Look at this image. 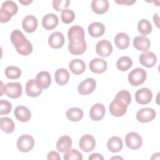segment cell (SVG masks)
<instances>
[{
	"instance_id": "obj_22",
	"label": "cell",
	"mask_w": 160,
	"mask_h": 160,
	"mask_svg": "<svg viewBox=\"0 0 160 160\" xmlns=\"http://www.w3.org/2000/svg\"><path fill=\"white\" fill-rule=\"evenodd\" d=\"M109 2L107 0H93L91 2L92 11L98 14H102L106 12L109 9Z\"/></svg>"
},
{
	"instance_id": "obj_37",
	"label": "cell",
	"mask_w": 160,
	"mask_h": 160,
	"mask_svg": "<svg viewBox=\"0 0 160 160\" xmlns=\"http://www.w3.org/2000/svg\"><path fill=\"white\" fill-rule=\"evenodd\" d=\"M5 75L10 79H18L21 75V70L17 66H10L6 68Z\"/></svg>"
},
{
	"instance_id": "obj_31",
	"label": "cell",
	"mask_w": 160,
	"mask_h": 160,
	"mask_svg": "<svg viewBox=\"0 0 160 160\" xmlns=\"http://www.w3.org/2000/svg\"><path fill=\"white\" fill-rule=\"evenodd\" d=\"M114 100L127 108L131 101V96L129 91L121 90L117 93Z\"/></svg>"
},
{
	"instance_id": "obj_11",
	"label": "cell",
	"mask_w": 160,
	"mask_h": 160,
	"mask_svg": "<svg viewBox=\"0 0 160 160\" xmlns=\"http://www.w3.org/2000/svg\"><path fill=\"white\" fill-rule=\"evenodd\" d=\"M96 52L99 56L107 57L112 52V46L110 41L106 39H102L97 43Z\"/></svg>"
},
{
	"instance_id": "obj_16",
	"label": "cell",
	"mask_w": 160,
	"mask_h": 160,
	"mask_svg": "<svg viewBox=\"0 0 160 160\" xmlns=\"http://www.w3.org/2000/svg\"><path fill=\"white\" fill-rule=\"evenodd\" d=\"M105 112L104 106L101 103H96L91 107L89 111V116L92 120L99 121L104 118Z\"/></svg>"
},
{
	"instance_id": "obj_26",
	"label": "cell",
	"mask_w": 160,
	"mask_h": 160,
	"mask_svg": "<svg viewBox=\"0 0 160 160\" xmlns=\"http://www.w3.org/2000/svg\"><path fill=\"white\" fill-rule=\"evenodd\" d=\"M122 141L118 136L110 138L107 142V148L112 152H118L122 148Z\"/></svg>"
},
{
	"instance_id": "obj_30",
	"label": "cell",
	"mask_w": 160,
	"mask_h": 160,
	"mask_svg": "<svg viewBox=\"0 0 160 160\" xmlns=\"http://www.w3.org/2000/svg\"><path fill=\"white\" fill-rule=\"evenodd\" d=\"M42 92V89H39L36 84L35 79L29 80L26 84V93L28 96L38 97Z\"/></svg>"
},
{
	"instance_id": "obj_40",
	"label": "cell",
	"mask_w": 160,
	"mask_h": 160,
	"mask_svg": "<svg viewBox=\"0 0 160 160\" xmlns=\"http://www.w3.org/2000/svg\"><path fill=\"white\" fill-rule=\"evenodd\" d=\"M69 0H54L52 1V7L57 11H62L69 6Z\"/></svg>"
},
{
	"instance_id": "obj_25",
	"label": "cell",
	"mask_w": 160,
	"mask_h": 160,
	"mask_svg": "<svg viewBox=\"0 0 160 160\" xmlns=\"http://www.w3.org/2000/svg\"><path fill=\"white\" fill-rule=\"evenodd\" d=\"M69 68L74 74H81L86 69L85 62L80 59H72L69 64Z\"/></svg>"
},
{
	"instance_id": "obj_5",
	"label": "cell",
	"mask_w": 160,
	"mask_h": 160,
	"mask_svg": "<svg viewBox=\"0 0 160 160\" xmlns=\"http://www.w3.org/2000/svg\"><path fill=\"white\" fill-rule=\"evenodd\" d=\"M34 138L29 134H23L19 137L17 141L18 149L23 152L30 151L34 147Z\"/></svg>"
},
{
	"instance_id": "obj_10",
	"label": "cell",
	"mask_w": 160,
	"mask_h": 160,
	"mask_svg": "<svg viewBox=\"0 0 160 160\" xmlns=\"http://www.w3.org/2000/svg\"><path fill=\"white\" fill-rule=\"evenodd\" d=\"M79 146L82 151L86 152L92 151L96 146L94 138L89 134L83 135L79 140Z\"/></svg>"
},
{
	"instance_id": "obj_24",
	"label": "cell",
	"mask_w": 160,
	"mask_h": 160,
	"mask_svg": "<svg viewBox=\"0 0 160 160\" xmlns=\"http://www.w3.org/2000/svg\"><path fill=\"white\" fill-rule=\"evenodd\" d=\"M105 31L104 25L99 22H94L88 26V32L90 36L94 38L101 36Z\"/></svg>"
},
{
	"instance_id": "obj_28",
	"label": "cell",
	"mask_w": 160,
	"mask_h": 160,
	"mask_svg": "<svg viewBox=\"0 0 160 160\" xmlns=\"http://www.w3.org/2000/svg\"><path fill=\"white\" fill-rule=\"evenodd\" d=\"M56 82L59 86L65 85L69 81V74L67 69L64 68H59L56 70L54 74Z\"/></svg>"
},
{
	"instance_id": "obj_43",
	"label": "cell",
	"mask_w": 160,
	"mask_h": 160,
	"mask_svg": "<svg viewBox=\"0 0 160 160\" xmlns=\"http://www.w3.org/2000/svg\"><path fill=\"white\" fill-rule=\"evenodd\" d=\"M115 2L119 4H124L127 6H131L133 4L134 2H136V0H116L114 1Z\"/></svg>"
},
{
	"instance_id": "obj_41",
	"label": "cell",
	"mask_w": 160,
	"mask_h": 160,
	"mask_svg": "<svg viewBox=\"0 0 160 160\" xmlns=\"http://www.w3.org/2000/svg\"><path fill=\"white\" fill-rule=\"evenodd\" d=\"M12 108L11 104L4 99L0 100V115H6L10 112Z\"/></svg>"
},
{
	"instance_id": "obj_4",
	"label": "cell",
	"mask_w": 160,
	"mask_h": 160,
	"mask_svg": "<svg viewBox=\"0 0 160 160\" xmlns=\"http://www.w3.org/2000/svg\"><path fill=\"white\" fill-rule=\"evenodd\" d=\"M69 42L78 44L85 41L84 30L80 26H73L68 31Z\"/></svg>"
},
{
	"instance_id": "obj_21",
	"label": "cell",
	"mask_w": 160,
	"mask_h": 160,
	"mask_svg": "<svg viewBox=\"0 0 160 160\" xmlns=\"http://www.w3.org/2000/svg\"><path fill=\"white\" fill-rule=\"evenodd\" d=\"M72 146L71 138L67 135L60 137L56 143V148L60 152L65 153L69 151Z\"/></svg>"
},
{
	"instance_id": "obj_38",
	"label": "cell",
	"mask_w": 160,
	"mask_h": 160,
	"mask_svg": "<svg viewBox=\"0 0 160 160\" xmlns=\"http://www.w3.org/2000/svg\"><path fill=\"white\" fill-rule=\"evenodd\" d=\"M61 18L62 21L64 23L69 24L74 21L75 18V14L72 10L66 9L62 11Z\"/></svg>"
},
{
	"instance_id": "obj_3",
	"label": "cell",
	"mask_w": 160,
	"mask_h": 160,
	"mask_svg": "<svg viewBox=\"0 0 160 160\" xmlns=\"http://www.w3.org/2000/svg\"><path fill=\"white\" fill-rule=\"evenodd\" d=\"M147 76L146 71L142 68H135L132 70L128 75V81L131 85L138 86L142 84L146 80Z\"/></svg>"
},
{
	"instance_id": "obj_20",
	"label": "cell",
	"mask_w": 160,
	"mask_h": 160,
	"mask_svg": "<svg viewBox=\"0 0 160 160\" xmlns=\"http://www.w3.org/2000/svg\"><path fill=\"white\" fill-rule=\"evenodd\" d=\"M59 22L58 16L53 14L49 13L46 14L42 19V25L47 30H51L55 28Z\"/></svg>"
},
{
	"instance_id": "obj_6",
	"label": "cell",
	"mask_w": 160,
	"mask_h": 160,
	"mask_svg": "<svg viewBox=\"0 0 160 160\" xmlns=\"http://www.w3.org/2000/svg\"><path fill=\"white\" fill-rule=\"evenodd\" d=\"M125 142L128 148L131 149H138L142 144L141 136L136 132H130L125 137Z\"/></svg>"
},
{
	"instance_id": "obj_36",
	"label": "cell",
	"mask_w": 160,
	"mask_h": 160,
	"mask_svg": "<svg viewBox=\"0 0 160 160\" xmlns=\"http://www.w3.org/2000/svg\"><path fill=\"white\" fill-rule=\"evenodd\" d=\"M138 29L140 33L146 36V35H148L151 32L152 26L148 20L146 19H142L138 22Z\"/></svg>"
},
{
	"instance_id": "obj_19",
	"label": "cell",
	"mask_w": 160,
	"mask_h": 160,
	"mask_svg": "<svg viewBox=\"0 0 160 160\" xmlns=\"http://www.w3.org/2000/svg\"><path fill=\"white\" fill-rule=\"evenodd\" d=\"M22 26L26 32L29 33L33 32L38 27L37 18L32 15H28L23 19Z\"/></svg>"
},
{
	"instance_id": "obj_15",
	"label": "cell",
	"mask_w": 160,
	"mask_h": 160,
	"mask_svg": "<svg viewBox=\"0 0 160 160\" xmlns=\"http://www.w3.org/2000/svg\"><path fill=\"white\" fill-rule=\"evenodd\" d=\"M90 70L97 74L104 72L108 67L107 62L101 58H94L92 59L89 64Z\"/></svg>"
},
{
	"instance_id": "obj_2",
	"label": "cell",
	"mask_w": 160,
	"mask_h": 160,
	"mask_svg": "<svg viewBox=\"0 0 160 160\" xmlns=\"http://www.w3.org/2000/svg\"><path fill=\"white\" fill-rule=\"evenodd\" d=\"M18 11V7L12 1H4L0 11V22L1 23L9 21L11 17L15 15Z\"/></svg>"
},
{
	"instance_id": "obj_23",
	"label": "cell",
	"mask_w": 160,
	"mask_h": 160,
	"mask_svg": "<svg viewBox=\"0 0 160 160\" xmlns=\"http://www.w3.org/2000/svg\"><path fill=\"white\" fill-rule=\"evenodd\" d=\"M16 118L21 122H27L31 117V114L28 108L24 106H18L14 109Z\"/></svg>"
},
{
	"instance_id": "obj_8",
	"label": "cell",
	"mask_w": 160,
	"mask_h": 160,
	"mask_svg": "<svg viewBox=\"0 0 160 160\" xmlns=\"http://www.w3.org/2000/svg\"><path fill=\"white\" fill-rule=\"evenodd\" d=\"M152 98V91L147 88H142L135 93V99L140 104H147L149 103Z\"/></svg>"
},
{
	"instance_id": "obj_48",
	"label": "cell",
	"mask_w": 160,
	"mask_h": 160,
	"mask_svg": "<svg viewBox=\"0 0 160 160\" xmlns=\"http://www.w3.org/2000/svg\"><path fill=\"white\" fill-rule=\"evenodd\" d=\"M122 159V158H121V157H112V158H111V159Z\"/></svg>"
},
{
	"instance_id": "obj_35",
	"label": "cell",
	"mask_w": 160,
	"mask_h": 160,
	"mask_svg": "<svg viewBox=\"0 0 160 160\" xmlns=\"http://www.w3.org/2000/svg\"><path fill=\"white\" fill-rule=\"evenodd\" d=\"M132 65V59L128 56H122L119 58L116 62L117 68L121 71H126Z\"/></svg>"
},
{
	"instance_id": "obj_45",
	"label": "cell",
	"mask_w": 160,
	"mask_h": 160,
	"mask_svg": "<svg viewBox=\"0 0 160 160\" xmlns=\"http://www.w3.org/2000/svg\"><path fill=\"white\" fill-rule=\"evenodd\" d=\"M153 21L154 22V23L156 24V26L158 28H159V16H158V13H156L154 14L153 16Z\"/></svg>"
},
{
	"instance_id": "obj_46",
	"label": "cell",
	"mask_w": 160,
	"mask_h": 160,
	"mask_svg": "<svg viewBox=\"0 0 160 160\" xmlns=\"http://www.w3.org/2000/svg\"><path fill=\"white\" fill-rule=\"evenodd\" d=\"M32 1H19V2L22 4L23 5H28L29 4L31 3Z\"/></svg>"
},
{
	"instance_id": "obj_29",
	"label": "cell",
	"mask_w": 160,
	"mask_h": 160,
	"mask_svg": "<svg viewBox=\"0 0 160 160\" xmlns=\"http://www.w3.org/2000/svg\"><path fill=\"white\" fill-rule=\"evenodd\" d=\"M109 112L110 113L116 117H120L125 114L127 111V108L119 104L114 99L109 104Z\"/></svg>"
},
{
	"instance_id": "obj_47",
	"label": "cell",
	"mask_w": 160,
	"mask_h": 160,
	"mask_svg": "<svg viewBox=\"0 0 160 160\" xmlns=\"http://www.w3.org/2000/svg\"><path fill=\"white\" fill-rule=\"evenodd\" d=\"M1 96H2V94H3V89H2V88L4 87V85H3V84H2V82H1Z\"/></svg>"
},
{
	"instance_id": "obj_18",
	"label": "cell",
	"mask_w": 160,
	"mask_h": 160,
	"mask_svg": "<svg viewBox=\"0 0 160 160\" xmlns=\"http://www.w3.org/2000/svg\"><path fill=\"white\" fill-rule=\"evenodd\" d=\"M150 40L145 36H136L133 39V46L138 51L146 52L150 48Z\"/></svg>"
},
{
	"instance_id": "obj_33",
	"label": "cell",
	"mask_w": 160,
	"mask_h": 160,
	"mask_svg": "<svg viewBox=\"0 0 160 160\" xmlns=\"http://www.w3.org/2000/svg\"><path fill=\"white\" fill-rule=\"evenodd\" d=\"M67 118L72 122L80 121L83 117V111L78 108H71L66 111Z\"/></svg>"
},
{
	"instance_id": "obj_1",
	"label": "cell",
	"mask_w": 160,
	"mask_h": 160,
	"mask_svg": "<svg viewBox=\"0 0 160 160\" xmlns=\"http://www.w3.org/2000/svg\"><path fill=\"white\" fill-rule=\"evenodd\" d=\"M11 41L17 52L22 56L29 55L32 51L31 42L26 39L23 33L18 30H14L11 34Z\"/></svg>"
},
{
	"instance_id": "obj_39",
	"label": "cell",
	"mask_w": 160,
	"mask_h": 160,
	"mask_svg": "<svg viewBox=\"0 0 160 160\" xmlns=\"http://www.w3.org/2000/svg\"><path fill=\"white\" fill-rule=\"evenodd\" d=\"M63 158L64 160H69V159L82 160V156L81 153L79 152L78 150L75 149H71L68 152H65Z\"/></svg>"
},
{
	"instance_id": "obj_17",
	"label": "cell",
	"mask_w": 160,
	"mask_h": 160,
	"mask_svg": "<svg viewBox=\"0 0 160 160\" xmlns=\"http://www.w3.org/2000/svg\"><path fill=\"white\" fill-rule=\"evenodd\" d=\"M49 45L54 49H59L61 48L64 43V37L61 32H52L48 38Z\"/></svg>"
},
{
	"instance_id": "obj_44",
	"label": "cell",
	"mask_w": 160,
	"mask_h": 160,
	"mask_svg": "<svg viewBox=\"0 0 160 160\" xmlns=\"http://www.w3.org/2000/svg\"><path fill=\"white\" fill-rule=\"evenodd\" d=\"M89 160H96V159H99V160H104V158L103 156L99 154V153H92L91 154L89 158H88Z\"/></svg>"
},
{
	"instance_id": "obj_13",
	"label": "cell",
	"mask_w": 160,
	"mask_h": 160,
	"mask_svg": "<svg viewBox=\"0 0 160 160\" xmlns=\"http://www.w3.org/2000/svg\"><path fill=\"white\" fill-rule=\"evenodd\" d=\"M35 82L39 89H46L51 83V75L48 71H41L36 75Z\"/></svg>"
},
{
	"instance_id": "obj_32",
	"label": "cell",
	"mask_w": 160,
	"mask_h": 160,
	"mask_svg": "<svg viewBox=\"0 0 160 160\" xmlns=\"http://www.w3.org/2000/svg\"><path fill=\"white\" fill-rule=\"evenodd\" d=\"M87 44L86 41L78 44L69 42L68 44L69 51L73 55H80L83 54L85 52Z\"/></svg>"
},
{
	"instance_id": "obj_14",
	"label": "cell",
	"mask_w": 160,
	"mask_h": 160,
	"mask_svg": "<svg viewBox=\"0 0 160 160\" xmlns=\"http://www.w3.org/2000/svg\"><path fill=\"white\" fill-rule=\"evenodd\" d=\"M139 61L142 66L150 68L155 65L157 61V57L154 52L146 51L139 56Z\"/></svg>"
},
{
	"instance_id": "obj_34",
	"label": "cell",
	"mask_w": 160,
	"mask_h": 160,
	"mask_svg": "<svg viewBox=\"0 0 160 160\" xmlns=\"http://www.w3.org/2000/svg\"><path fill=\"white\" fill-rule=\"evenodd\" d=\"M1 130L6 133H11L15 129V125L13 121L7 117L0 119Z\"/></svg>"
},
{
	"instance_id": "obj_42",
	"label": "cell",
	"mask_w": 160,
	"mask_h": 160,
	"mask_svg": "<svg viewBox=\"0 0 160 160\" xmlns=\"http://www.w3.org/2000/svg\"><path fill=\"white\" fill-rule=\"evenodd\" d=\"M47 159L48 160L54 159V160H61V157L58 152L56 151H50L47 156Z\"/></svg>"
},
{
	"instance_id": "obj_9",
	"label": "cell",
	"mask_w": 160,
	"mask_h": 160,
	"mask_svg": "<svg viewBox=\"0 0 160 160\" xmlns=\"http://www.w3.org/2000/svg\"><path fill=\"white\" fill-rule=\"evenodd\" d=\"M96 86V82L93 78H87L82 81L78 87V92L81 95L92 93Z\"/></svg>"
},
{
	"instance_id": "obj_7",
	"label": "cell",
	"mask_w": 160,
	"mask_h": 160,
	"mask_svg": "<svg viewBox=\"0 0 160 160\" xmlns=\"http://www.w3.org/2000/svg\"><path fill=\"white\" fill-rule=\"evenodd\" d=\"M4 92L11 98H18L22 94V86L18 82H10L4 86Z\"/></svg>"
},
{
	"instance_id": "obj_27",
	"label": "cell",
	"mask_w": 160,
	"mask_h": 160,
	"mask_svg": "<svg viewBox=\"0 0 160 160\" xmlns=\"http://www.w3.org/2000/svg\"><path fill=\"white\" fill-rule=\"evenodd\" d=\"M114 43L119 49H125L129 45V38L125 32H119L115 36Z\"/></svg>"
},
{
	"instance_id": "obj_12",
	"label": "cell",
	"mask_w": 160,
	"mask_h": 160,
	"mask_svg": "<svg viewBox=\"0 0 160 160\" xmlns=\"http://www.w3.org/2000/svg\"><path fill=\"white\" fill-rule=\"evenodd\" d=\"M156 117L155 111L150 108L139 109L136 113V119L141 122H148L153 120Z\"/></svg>"
}]
</instances>
